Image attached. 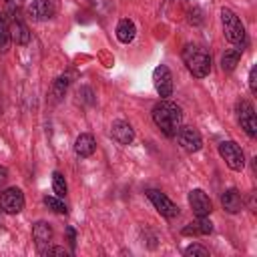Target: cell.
<instances>
[{
  "mask_svg": "<svg viewBox=\"0 0 257 257\" xmlns=\"http://www.w3.org/2000/svg\"><path fill=\"white\" fill-rule=\"evenodd\" d=\"M153 120L155 124L161 128L163 135L167 137H175L181 128V122H183V110L179 104L163 98L159 104H155L153 108Z\"/></svg>",
  "mask_w": 257,
  "mask_h": 257,
  "instance_id": "6da1fadb",
  "label": "cell"
},
{
  "mask_svg": "<svg viewBox=\"0 0 257 257\" xmlns=\"http://www.w3.org/2000/svg\"><path fill=\"white\" fill-rule=\"evenodd\" d=\"M10 44V28L4 16H0V52H6Z\"/></svg>",
  "mask_w": 257,
  "mask_h": 257,
  "instance_id": "603a6c76",
  "label": "cell"
},
{
  "mask_svg": "<svg viewBox=\"0 0 257 257\" xmlns=\"http://www.w3.org/2000/svg\"><path fill=\"white\" fill-rule=\"evenodd\" d=\"M179 145L187 151V153H197L201 151L203 147V139H201V133L193 126H181L179 128Z\"/></svg>",
  "mask_w": 257,
  "mask_h": 257,
  "instance_id": "9c48e42d",
  "label": "cell"
},
{
  "mask_svg": "<svg viewBox=\"0 0 257 257\" xmlns=\"http://www.w3.org/2000/svg\"><path fill=\"white\" fill-rule=\"evenodd\" d=\"M221 205H223V209L229 211V213H239V211L243 209V201H241L239 191L233 189V187L227 189V191L221 195Z\"/></svg>",
  "mask_w": 257,
  "mask_h": 257,
  "instance_id": "9a60e30c",
  "label": "cell"
},
{
  "mask_svg": "<svg viewBox=\"0 0 257 257\" xmlns=\"http://www.w3.org/2000/svg\"><path fill=\"white\" fill-rule=\"evenodd\" d=\"M52 191H54V195L56 197H64L66 195V191H68V187H66V181H64V175L60 173V171H54L52 173Z\"/></svg>",
  "mask_w": 257,
  "mask_h": 257,
  "instance_id": "44dd1931",
  "label": "cell"
},
{
  "mask_svg": "<svg viewBox=\"0 0 257 257\" xmlns=\"http://www.w3.org/2000/svg\"><path fill=\"white\" fill-rule=\"evenodd\" d=\"M237 114H239V122L243 126V131L249 135V137H255L257 135V118H255V110H253V104L249 100H241L237 104Z\"/></svg>",
  "mask_w": 257,
  "mask_h": 257,
  "instance_id": "ba28073f",
  "label": "cell"
},
{
  "mask_svg": "<svg viewBox=\"0 0 257 257\" xmlns=\"http://www.w3.org/2000/svg\"><path fill=\"white\" fill-rule=\"evenodd\" d=\"M8 28H10V38H12L16 44L24 46V44H28V42H30V30H28V26H26L20 18L10 20Z\"/></svg>",
  "mask_w": 257,
  "mask_h": 257,
  "instance_id": "4fadbf2b",
  "label": "cell"
},
{
  "mask_svg": "<svg viewBox=\"0 0 257 257\" xmlns=\"http://www.w3.org/2000/svg\"><path fill=\"white\" fill-rule=\"evenodd\" d=\"M183 60L187 70L197 78H205L211 70V54L199 44H187L183 48Z\"/></svg>",
  "mask_w": 257,
  "mask_h": 257,
  "instance_id": "7a4b0ae2",
  "label": "cell"
},
{
  "mask_svg": "<svg viewBox=\"0 0 257 257\" xmlns=\"http://www.w3.org/2000/svg\"><path fill=\"white\" fill-rule=\"evenodd\" d=\"M147 197H149V201L155 205V209H157L163 217L175 219V217L179 215V207H177L165 193H161V191H157V189H149V191H147Z\"/></svg>",
  "mask_w": 257,
  "mask_h": 257,
  "instance_id": "8992f818",
  "label": "cell"
},
{
  "mask_svg": "<svg viewBox=\"0 0 257 257\" xmlns=\"http://www.w3.org/2000/svg\"><path fill=\"white\" fill-rule=\"evenodd\" d=\"M40 255H62V257H66L68 251L64 247H58V245H46V247H40Z\"/></svg>",
  "mask_w": 257,
  "mask_h": 257,
  "instance_id": "484cf974",
  "label": "cell"
},
{
  "mask_svg": "<svg viewBox=\"0 0 257 257\" xmlns=\"http://www.w3.org/2000/svg\"><path fill=\"white\" fill-rule=\"evenodd\" d=\"M135 34H137V28H135V22H133V20L122 18V20L116 24V38H118L122 44L133 42Z\"/></svg>",
  "mask_w": 257,
  "mask_h": 257,
  "instance_id": "e0dca14e",
  "label": "cell"
},
{
  "mask_svg": "<svg viewBox=\"0 0 257 257\" xmlns=\"http://www.w3.org/2000/svg\"><path fill=\"white\" fill-rule=\"evenodd\" d=\"M221 22H223L225 38L231 44H235L239 50H243V46L247 44V36H245V26L241 24L239 16L231 8H221Z\"/></svg>",
  "mask_w": 257,
  "mask_h": 257,
  "instance_id": "3957f363",
  "label": "cell"
},
{
  "mask_svg": "<svg viewBox=\"0 0 257 257\" xmlns=\"http://www.w3.org/2000/svg\"><path fill=\"white\" fill-rule=\"evenodd\" d=\"M94 149H96V143H94V137H92V135L82 133V135L76 137V141H74V151H76L78 157L86 159V157H90V155L94 153Z\"/></svg>",
  "mask_w": 257,
  "mask_h": 257,
  "instance_id": "5bb4252c",
  "label": "cell"
},
{
  "mask_svg": "<svg viewBox=\"0 0 257 257\" xmlns=\"http://www.w3.org/2000/svg\"><path fill=\"white\" fill-rule=\"evenodd\" d=\"M32 237H34V241H36L38 247L48 245V241L52 239V227H50L46 221H38V223L32 227Z\"/></svg>",
  "mask_w": 257,
  "mask_h": 257,
  "instance_id": "ac0fdd59",
  "label": "cell"
},
{
  "mask_svg": "<svg viewBox=\"0 0 257 257\" xmlns=\"http://www.w3.org/2000/svg\"><path fill=\"white\" fill-rule=\"evenodd\" d=\"M213 231V223L207 217H197L193 223L183 227V235H209Z\"/></svg>",
  "mask_w": 257,
  "mask_h": 257,
  "instance_id": "2e32d148",
  "label": "cell"
},
{
  "mask_svg": "<svg viewBox=\"0 0 257 257\" xmlns=\"http://www.w3.org/2000/svg\"><path fill=\"white\" fill-rule=\"evenodd\" d=\"M22 6H24V0H4V14H6V18L8 20L20 18Z\"/></svg>",
  "mask_w": 257,
  "mask_h": 257,
  "instance_id": "ffe728a7",
  "label": "cell"
},
{
  "mask_svg": "<svg viewBox=\"0 0 257 257\" xmlns=\"http://www.w3.org/2000/svg\"><path fill=\"white\" fill-rule=\"evenodd\" d=\"M66 86H68V78H66V76H60V78H56V82H54V86H52L54 98H60V96L66 92Z\"/></svg>",
  "mask_w": 257,
  "mask_h": 257,
  "instance_id": "d4e9b609",
  "label": "cell"
},
{
  "mask_svg": "<svg viewBox=\"0 0 257 257\" xmlns=\"http://www.w3.org/2000/svg\"><path fill=\"white\" fill-rule=\"evenodd\" d=\"M44 205L50 209V211H54V213H58V215H64L68 209H66V205H64V201L60 199V197H44Z\"/></svg>",
  "mask_w": 257,
  "mask_h": 257,
  "instance_id": "7402d4cb",
  "label": "cell"
},
{
  "mask_svg": "<svg viewBox=\"0 0 257 257\" xmlns=\"http://www.w3.org/2000/svg\"><path fill=\"white\" fill-rule=\"evenodd\" d=\"M66 235H68V243H70V247L74 249V245H76V235H74V229H72V227H66Z\"/></svg>",
  "mask_w": 257,
  "mask_h": 257,
  "instance_id": "83f0119b",
  "label": "cell"
},
{
  "mask_svg": "<svg viewBox=\"0 0 257 257\" xmlns=\"http://www.w3.org/2000/svg\"><path fill=\"white\" fill-rule=\"evenodd\" d=\"M189 205H191V209H193V213H195L197 217H207V215L213 211L211 199H209L207 193L201 191V189H193V191L189 193Z\"/></svg>",
  "mask_w": 257,
  "mask_h": 257,
  "instance_id": "30bf717a",
  "label": "cell"
},
{
  "mask_svg": "<svg viewBox=\"0 0 257 257\" xmlns=\"http://www.w3.org/2000/svg\"><path fill=\"white\" fill-rule=\"evenodd\" d=\"M219 155L223 157V161L227 163V167L231 171H241L245 167V157H243V151L237 143L233 141H223L219 145Z\"/></svg>",
  "mask_w": 257,
  "mask_h": 257,
  "instance_id": "277c9868",
  "label": "cell"
},
{
  "mask_svg": "<svg viewBox=\"0 0 257 257\" xmlns=\"http://www.w3.org/2000/svg\"><path fill=\"white\" fill-rule=\"evenodd\" d=\"M241 52H243V50H239V48H229V50H225V54L221 56V68H223L225 72L235 70V66H237L239 60H241Z\"/></svg>",
  "mask_w": 257,
  "mask_h": 257,
  "instance_id": "d6986e66",
  "label": "cell"
},
{
  "mask_svg": "<svg viewBox=\"0 0 257 257\" xmlns=\"http://www.w3.org/2000/svg\"><path fill=\"white\" fill-rule=\"evenodd\" d=\"M249 88H251L253 94L257 92V68H255V66H253L251 72H249Z\"/></svg>",
  "mask_w": 257,
  "mask_h": 257,
  "instance_id": "4316f807",
  "label": "cell"
},
{
  "mask_svg": "<svg viewBox=\"0 0 257 257\" xmlns=\"http://www.w3.org/2000/svg\"><path fill=\"white\" fill-rule=\"evenodd\" d=\"M185 255H187V257H207V255H209V251H207L203 245L193 243V245H189V247L185 249Z\"/></svg>",
  "mask_w": 257,
  "mask_h": 257,
  "instance_id": "cb8c5ba5",
  "label": "cell"
},
{
  "mask_svg": "<svg viewBox=\"0 0 257 257\" xmlns=\"http://www.w3.org/2000/svg\"><path fill=\"white\" fill-rule=\"evenodd\" d=\"M110 137L118 143V145H131L135 139V131L126 120H114L110 126Z\"/></svg>",
  "mask_w": 257,
  "mask_h": 257,
  "instance_id": "7c38bea8",
  "label": "cell"
},
{
  "mask_svg": "<svg viewBox=\"0 0 257 257\" xmlns=\"http://www.w3.org/2000/svg\"><path fill=\"white\" fill-rule=\"evenodd\" d=\"M6 179H8V169L0 165V189H2V185L6 183Z\"/></svg>",
  "mask_w": 257,
  "mask_h": 257,
  "instance_id": "f1b7e54d",
  "label": "cell"
},
{
  "mask_svg": "<svg viewBox=\"0 0 257 257\" xmlns=\"http://www.w3.org/2000/svg\"><path fill=\"white\" fill-rule=\"evenodd\" d=\"M0 209L8 215H16L24 209V193L18 187L4 189L0 193Z\"/></svg>",
  "mask_w": 257,
  "mask_h": 257,
  "instance_id": "5b68a950",
  "label": "cell"
},
{
  "mask_svg": "<svg viewBox=\"0 0 257 257\" xmlns=\"http://www.w3.org/2000/svg\"><path fill=\"white\" fill-rule=\"evenodd\" d=\"M56 8L50 0H32V4L28 6V16L34 20V22H44V20H50L54 16Z\"/></svg>",
  "mask_w": 257,
  "mask_h": 257,
  "instance_id": "8fae6325",
  "label": "cell"
},
{
  "mask_svg": "<svg viewBox=\"0 0 257 257\" xmlns=\"http://www.w3.org/2000/svg\"><path fill=\"white\" fill-rule=\"evenodd\" d=\"M153 84H155V90L159 92L161 98H169L171 96V92H173V74H171L169 66L159 64L153 70Z\"/></svg>",
  "mask_w": 257,
  "mask_h": 257,
  "instance_id": "52a82bcc",
  "label": "cell"
}]
</instances>
